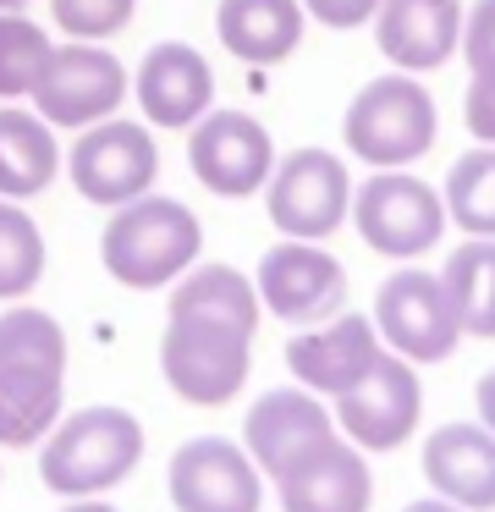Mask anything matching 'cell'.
<instances>
[{
  "label": "cell",
  "instance_id": "cell-31",
  "mask_svg": "<svg viewBox=\"0 0 495 512\" xmlns=\"http://www.w3.org/2000/svg\"><path fill=\"white\" fill-rule=\"evenodd\" d=\"M479 424H484V430L495 435V369H490V375L479 380Z\"/></svg>",
  "mask_w": 495,
  "mask_h": 512
},
{
  "label": "cell",
  "instance_id": "cell-28",
  "mask_svg": "<svg viewBox=\"0 0 495 512\" xmlns=\"http://www.w3.org/2000/svg\"><path fill=\"white\" fill-rule=\"evenodd\" d=\"M462 61H468V72L495 67V0L462 6Z\"/></svg>",
  "mask_w": 495,
  "mask_h": 512
},
{
  "label": "cell",
  "instance_id": "cell-25",
  "mask_svg": "<svg viewBox=\"0 0 495 512\" xmlns=\"http://www.w3.org/2000/svg\"><path fill=\"white\" fill-rule=\"evenodd\" d=\"M44 276V237L39 221L17 199H0V298H28Z\"/></svg>",
  "mask_w": 495,
  "mask_h": 512
},
{
  "label": "cell",
  "instance_id": "cell-8",
  "mask_svg": "<svg viewBox=\"0 0 495 512\" xmlns=\"http://www.w3.org/2000/svg\"><path fill=\"white\" fill-rule=\"evenodd\" d=\"M264 204L281 237H303V243H325L330 232H341L352 210V177L347 160L336 149H292L286 160H275L270 182H264Z\"/></svg>",
  "mask_w": 495,
  "mask_h": 512
},
{
  "label": "cell",
  "instance_id": "cell-20",
  "mask_svg": "<svg viewBox=\"0 0 495 512\" xmlns=\"http://www.w3.org/2000/svg\"><path fill=\"white\" fill-rule=\"evenodd\" d=\"M424 479L468 512L495 507V435L484 424H440L424 441Z\"/></svg>",
  "mask_w": 495,
  "mask_h": 512
},
{
  "label": "cell",
  "instance_id": "cell-11",
  "mask_svg": "<svg viewBox=\"0 0 495 512\" xmlns=\"http://www.w3.org/2000/svg\"><path fill=\"white\" fill-rule=\"evenodd\" d=\"M187 166L215 199H248L270 182L275 171V138L264 133L259 116L248 111H220L209 105L193 127H187Z\"/></svg>",
  "mask_w": 495,
  "mask_h": 512
},
{
  "label": "cell",
  "instance_id": "cell-2",
  "mask_svg": "<svg viewBox=\"0 0 495 512\" xmlns=\"http://www.w3.org/2000/svg\"><path fill=\"white\" fill-rule=\"evenodd\" d=\"M66 402V331L55 314L17 303L0 314V446H33Z\"/></svg>",
  "mask_w": 495,
  "mask_h": 512
},
{
  "label": "cell",
  "instance_id": "cell-17",
  "mask_svg": "<svg viewBox=\"0 0 495 512\" xmlns=\"http://www.w3.org/2000/svg\"><path fill=\"white\" fill-rule=\"evenodd\" d=\"M374 39L396 72H435L462 50V0H380Z\"/></svg>",
  "mask_w": 495,
  "mask_h": 512
},
{
  "label": "cell",
  "instance_id": "cell-30",
  "mask_svg": "<svg viewBox=\"0 0 495 512\" xmlns=\"http://www.w3.org/2000/svg\"><path fill=\"white\" fill-rule=\"evenodd\" d=\"M374 12H380V0H303V17H314L319 28H336V34L374 23Z\"/></svg>",
  "mask_w": 495,
  "mask_h": 512
},
{
  "label": "cell",
  "instance_id": "cell-14",
  "mask_svg": "<svg viewBox=\"0 0 495 512\" xmlns=\"http://www.w3.org/2000/svg\"><path fill=\"white\" fill-rule=\"evenodd\" d=\"M171 501L176 512H259V463L248 457V446L220 441V435H193L176 446L171 457Z\"/></svg>",
  "mask_w": 495,
  "mask_h": 512
},
{
  "label": "cell",
  "instance_id": "cell-18",
  "mask_svg": "<svg viewBox=\"0 0 495 512\" xmlns=\"http://www.w3.org/2000/svg\"><path fill=\"white\" fill-rule=\"evenodd\" d=\"M132 94H138V111L154 127H193L198 116L215 105V72L182 39H165L132 72Z\"/></svg>",
  "mask_w": 495,
  "mask_h": 512
},
{
  "label": "cell",
  "instance_id": "cell-10",
  "mask_svg": "<svg viewBox=\"0 0 495 512\" xmlns=\"http://www.w3.org/2000/svg\"><path fill=\"white\" fill-rule=\"evenodd\" d=\"M374 331L407 364H440L462 342L446 281L429 276V270H396V276L380 281V292H374Z\"/></svg>",
  "mask_w": 495,
  "mask_h": 512
},
{
  "label": "cell",
  "instance_id": "cell-32",
  "mask_svg": "<svg viewBox=\"0 0 495 512\" xmlns=\"http://www.w3.org/2000/svg\"><path fill=\"white\" fill-rule=\"evenodd\" d=\"M402 512H468V507H457V501H446V496H424V501H407Z\"/></svg>",
  "mask_w": 495,
  "mask_h": 512
},
{
  "label": "cell",
  "instance_id": "cell-1",
  "mask_svg": "<svg viewBox=\"0 0 495 512\" xmlns=\"http://www.w3.org/2000/svg\"><path fill=\"white\" fill-rule=\"evenodd\" d=\"M160 336V375L193 408H220L248 386V347L259 331V292L237 265H193L171 281Z\"/></svg>",
  "mask_w": 495,
  "mask_h": 512
},
{
  "label": "cell",
  "instance_id": "cell-34",
  "mask_svg": "<svg viewBox=\"0 0 495 512\" xmlns=\"http://www.w3.org/2000/svg\"><path fill=\"white\" fill-rule=\"evenodd\" d=\"M22 6H28V0H0V12H22Z\"/></svg>",
  "mask_w": 495,
  "mask_h": 512
},
{
  "label": "cell",
  "instance_id": "cell-6",
  "mask_svg": "<svg viewBox=\"0 0 495 512\" xmlns=\"http://www.w3.org/2000/svg\"><path fill=\"white\" fill-rule=\"evenodd\" d=\"M352 226L385 259H418L446 237V199L413 171H374L352 188Z\"/></svg>",
  "mask_w": 495,
  "mask_h": 512
},
{
  "label": "cell",
  "instance_id": "cell-27",
  "mask_svg": "<svg viewBox=\"0 0 495 512\" xmlns=\"http://www.w3.org/2000/svg\"><path fill=\"white\" fill-rule=\"evenodd\" d=\"M132 12H138V0H50L55 28L72 39H94V45L121 34L132 23Z\"/></svg>",
  "mask_w": 495,
  "mask_h": 512
},
{
  "label": "cell",
  "instance_id": "cell-19",
  "mask_svg": "<svg viewBox=\"0 0 495 512\" xmlns=\"http://www.w3.org/2000/svg\"><path fill=\"white\" fill-rule=\"evenodd\" d=\"M281 512H369L374 501V474L358 457V446L330 435L308 457H297L281 479Z\"/></svg>",
  "mask_w": 495,
  "mask_h": 512
},
{
  "label": "cell",
  "instance_id": "cell-3",
  "mask_svg": "<svg viewBox=\"0 0 495 512\" xmlns=\"http://www.w3.org/2000/svg\"><path fill=\"white\" fill-rule=\"evenodd\" d=\"M198 248H204L198 215L165 193H138L132 204H116V215L99 232V259H105L110 281L132 292L171 287L182 270L198 265Z\"/></svg>",
  "mask_w": 495,
  "mask_h": 512
},
{
  "label": "cell",
  "instance_id": "cell-22",
  "mask_svg": "<svg viewBox=\"0 0 495 512\" xmlns=\"http://www.w3.org/2000/svg\"><path fill=\"white\" fill-rule=\"evenodd\" d=\"M61 171L55 127L28 105H0V199H39Z\"/></svg>",
  "mask_w": 495,
  "mask_h": 512
},
{
  "label": "cell",
  "instance_id": "cell-16",
  "mask_svg": "<svg viewBox=\"0 0 495 512\" xmlns=\"http://www.w3.org/2000/svg\"><path fill=\"white\" fill-rule=\"evenodd\" d=\"M380 353H385V342L374 331V320H363V314H330L325 325H308V331H297L286 342V369L314 397H341Z\"/></svg>",
  "mask_w": 495,
  "mask_h": 512
},
{
  "label": "cell",
  "instance_id": "cell-21",
  "mask_svg": "<svg viewBox=\"0 0 495 512\" xmlns=\"http://www.w3.org/2000/svg\"><path fill=\"white\" fill-rule=\"evenodd\" d=\"M303 0H220L215 34L248 67H275L303 45Z\"/></svg>",
  "mask_w": 495,
  "mask_h": 512
},
{
  "label": "cell",
  "instance_id": "cell-23",
  "mask_svg": "<svg viewBox=\"0 0 495 512\" xmlns=\"http://www.w3.org/2000/svg\"><path fill=\"white\" fill-rule=\"evenodd\" d=\"M446 298L468 336H495V237H468L446 254Z\"/></svg>",
  "mask_w": 495,
  "mask_h": 512
},
{
  "label": "cell",
  "instance_id": "cell-12",
  "mask_svg": "<svg viewBox=\"0 0 495 512\" xmlns=\"http://www.w3.org/2000/svg\"><path fill=\"white\" fill-rule=\"evenodd\" d=\"M259 303L286 325H325L347 303V270L330 248L286 237V243L264 248L259 276H253Z\"/></svg>",
  "mask_w": 495,
  "mask_h": 512
},
{
  "label": "cell",
  "instance_id": "cell-13",
  "mask_svg": "<svg viewBox=\"0 0 495 512\" xmlns=\"http://www.w3.org/2000/svg\"><path fill=\"white\" fill-rule=\"evenodd\" d=\"M418 413H424L418 375L402 353H391V347L336 397V424L352 435V446H363V452H396V446L418 430Z\"/></svg>",
  "mask_w": 495,
  "mask_h": 512
},
{
  "label": "cell",
  "instance_id": "cell-26",
  "mask_svg": "<svg viewBox=\"0 0 495 512\" xmlns=\"http://www.w3.org/2000/svg\"><path fill=\"white\" fill-rule=\"evenodd\" d=\"M44 56H50V34L33 17L0 12V100H28Z\"/></svg>",
  "mask_w": 495,
  "mask_h": 512
},
{
  "label": "cell",
  "instance_id": "cell-33",
  "mask_svg": "<svg viewBox=\"0 0 495 512\" xmlns=\"http://www.w3.org/2000/svg\"><path fill=\"white\" fill-rule=\"evenodd\" d=\"M66 512H116V507H105V501H94V496H77Z\"/></svg>",
  "mask_w": 495,
  "mask_h": 512
},
{
  "label": "cell",
  "instance_id": "cell-15",
  "mask_svg": "<svg viewBox=\"0 0 495 512\" xmlns=\"http://www.w3.org/2000/svg\"><path fill=\"white\" fill-rule=\"evenodd\" d=\"M330 435H336V413L303 386L264 391L248 408V419H242V446H248V457L270 479H281L297 457H308L319 441H330Z\"/></svg>",
  "mask_w": 495,
  "mask_h": 512
},
{
  "label": "cell",
  "instance_id": "cell-5",
  "mask_svg": "<svg viewBox=\"0 0 495 512\" xmlns=\"http://www.w3.org/2000/svg\"><path fill=\"white\" fill-rule=\"evenodd\" d=\"M143 457V424L116 402L66 413L55 430L44 435L39 452V479L55 496H99V490L121 485Z\"/></svg>",
  "mask_w": 495,
  "mask_h": 512
},
{
  "label": "cell",
  "instance_id": "cell-29",
  "mask_svg": "<svg viewBox=\"0 0 495 512\" xmlns=\"http://www.w3.org/2000/svg\"><path fill=\"white\" fill-rule=\"evenodd\" d=\"M462 122L479 144H495V67L468 72V94H462Z\"/></svg>",
  "mask_w": 495,
  "mask_h": 512
},
{
  "label": "cell",
  "instance_id": "cell-7",
  "mask_svg": "<svg viewBox=\"0 0 495 512\" xmlns=\"http://www.w3.org/2000/svg\"><path fill=\"white\" fill-rule=\"evenodd\" d=\"M127 89H132L127 67H121L105 45H94V39H72V45H50V56H44L39 83H33L28 100H33V111H39L50 127H72V133H83V127L116 116L121 100H127Z\"/></svg>",
  "mask_w": 495,
  "mask_h": 512
},
{
  "label": "cell",
  "instance_id": "cell-24",
  "mask_svg": "<svg viewBox=\"0 0 495 512\" xmlns=\"http://www.w3.org/2000/svg\"><path fill=\"white\" fill-rule=\"evenodd\" d=\"M446 221L468 237H495V144H479L451 160L446 171Z\"/></svg>",
  "mask_w": 495,
  "mask_h": 512
},
{
  "label": "cell",
  "instance_id": "cell-4",
  "mask_svg": "<svg viewBox=\"0 0 495 512\" xmlns=\"http://www.w3.org/2000/svg\"><path fill=\"white\" fill-rule=\"evenodd\" d=\"M341 138L363 166L402 171L435 149L440 111L418 83V72H380L352 94L347 116H341Z\"/></svg>",
  "mask_w": 495,
  "mask_h": 512
},
{
  "label": "cell",
  "instance_id": "cell-9",
  "mask_svg": "<svg viewBox=\"0 0 495 512\" xmlns=\"http://www.w3.org/2000/svg\"><path fill=\"white\" fill-rule=\"evenodd\" d=\"M66 171H72V188L88 204L116 210V204H132L138 193L154 188V177H160V149H154V133L143 122L105 116V122L77 133V144L66 149Z\"/></svg>",
  "mask_w": 495,
  "mask_h": 512
}]
</instances>
